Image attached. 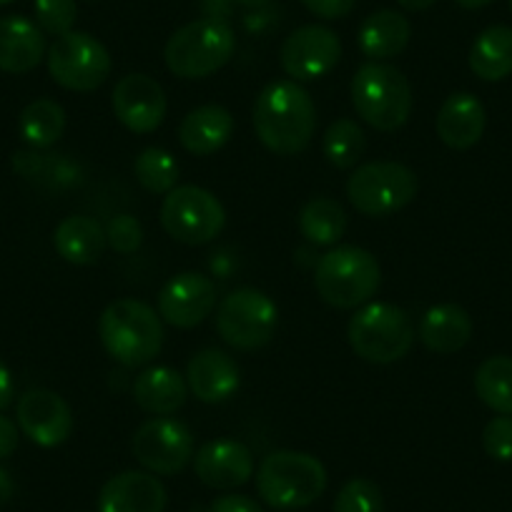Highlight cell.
<instances>
[{
  "instance_id": "6da1fadb",
  "label": "cell",
  "mask_w": 512,
  "mask_h": 512,
  "mask_svg": "<svg viewBox=\"0 0 512 512\" xmlns=\"http://www.w3.org/2000/svg\"><path fill=\"white\" fill-rule=\"evenodd\" d=\"M254 131L264 149L277 156H297L309 149L317 131V106L297 81H272L254 103Z\"/></svg>"
},
{
  "instance_id": "7a4b0ae2",
  "label": "cell",
  "mask_w": 512,
  "mask_h": 512,
  "mask_svg": "<svg viewBox=\"0 0 512 512\" xmlns=\"http://www.w3.org/2000/svg\"><path fill=\"white\" fill-rule=\"evenodd\" d=\"M98 337L113 362L128 369L146 367L164 347V319L151 304L123 297L103 309Z\"/></svg>"
},
{
  "instance_id": "3957f363",
  "label": "cell",
  "mask_w": 512,
  "mask_h": 512,
  "mask_svg": "<svg viewBox=\"0 0 512 512\" xmlns=\"http://www.w3.org/2000/svg\"><path fill=\"white\" fill-rule=\"evenodd\" d=\"M327 490V470L309 452H269L256 470V492L274 510H302Z\"/></svg>"
},
{
  "instance_id": "277c9868",
  "label": "cell",
  "mask_w": 512,
  "mask_h": 512,
  "mask_svg": "<svg viewBox=\"0 0 512 512\" xmlns=\"http://www.w3.org/2000/svg\"><path fill=\"white\" fill-rule=\"evenodd\" d=\"M352 106L367 126L395 134L412 116V86L400 68L369 61L352 78Z\"/></svg>"
},
{
  "instance_id": "5b68a950",
  "label": "cell",
  "mask_w": 512,
  "mask_h": 512,
  "mask_svg": "<svg viewBox=\"0 0 512 512\" xmlns=\"http://www.w3.org/2000/svg\"><path fill=\"white\" fill-rule=\"evenodd\" d=\"M382 284L377 256L362 246H334L319 256L314 289L334 309H359L372 302Z\"/></svg>"
},
{
  "instance_id": "8992f818",
  "label": "cell",
  "mask_w": 512,
  "mask_h": 512,
  "mask_svg": "<svg viewBox=\"0 0 512 512\" xmlns=\"http://www.w3.org/2000/svg\"><path fill=\"white\" fill-rule=\"evenodd\" d=\"M236 53V33L226 21L199 18L171 33L164 46V63L184 81L214 76Z\"/></svg>"
},
{
  "instance_id": "52a82bcc",
  "label": "cell",
  "mask_w": 512,
  "mask_h": 512,
  "mask_svg": "<svg viewBox=\"0 0 512 512\" xmlns=\"http://www.w3.org/2000/svg\"><path fill=\"white\" fill-rule=\"evenodd\" d=\"M349 347L372 364L400 362L410 354L417 329L410 314L390 302H369L354 312L347 324Z\"/></svg>"
},
{
  "instance_id": "ba28073f",
  "label": "cell",
  "mask_w": 512,
  "mask_h": 512,
  "mask_svg": "<svg viewBox=\"0 0 512 512\" xmlns=\"http://www.w3.org/2000/svg\"><path fill=\"white\" fill-rule=\"evenodd\" d=\"M420 179L400 161H369L357 166L347 181V199L369 219H384L415 201Z\"/></svg>"
},
{
  "instance_id": "9c48e42d",
  "label": "cell",
  "mask_w": 512,
  "mask_h": 512,
  "mask_svg": "<svg viewBox=\"0 0 512 512\" xmlns=\"http://www.w3.org/2000/svg\"><path fill=\"white\" fill-rule=\"evenodd\" d=\"M277 327L279 307L259 289H234L216 307V332L239 352L267 347L277 334Z\"/></svg>"
},
{
  "instance_id": "30bf717a",
  "label": "cell",
  "mask_w": 512,
  "mask_h": 512,
  "mask_svg": "<svg viewBox=\"0 0 512 512\" xmlns=\"http://www.w3.org/2000/svg\"><path fill=\"white\" fill-rule=\"evenodd\" d=\"M48 76L73 93H91L108 81L113 61L108 48L96 36L71 31L56 38L46 53Z\"/></svg>"
},
{
  "instance_id": "8fae6325",
  "label": "cell",
  "mask_w": 512,
  "mask_h": 512,
  "mask_svg": "<svg viewBox=\"0 0 512 512\" xmlns=\"http://www.w3.org/2000/svg\"><path fill=\"white\" fill-rule=\"evenodd\" d=\"M161 226L174 241L201 246L214 241L226 226V209L201 186H176L161 201Z\"/></svg>"
},
{
  "instance_id": "7c38bea8",
  "label": "cell",
  "mask_w": 512,
  "mask_h": 512,
  "mask_svg": "<svg viewBox=\"0 0 512 512\" xmlns=\"http://www.w3.org/2000/svg\"><path fill=\"white\" fill-rule=\"evenodd\" d=\"M136 462L154 475H179L194 460V435L184 422L174 417L146 420L131 440Z\"/></svg>"
},
{
  "instance_id": "4fadbf2b",
  "label": "cell",
  "mask_w": 512,
  "mask_h": 512,
  "mask_svg": "<svg viewBox=\"0 0 512 512\" xmlns=\"http://www.w3.org/2000/svg\"><path fill=\"white\" fill-rule=\"evenodd\" d=\"M339 58H342L339 36L332 28L317 23L292 31L279 48V63L284 73L297 83L319 81L337 68Z\"/></svg>"
},
{
  "instance_id": "5bb4252c",
  "label": "cell",
  "mask_w": 512,
  "mask_h": 512,
  "mask_svg": "<svg viewBox=\"0 0 512 512\" xmlns=\"http://www.w3.org/2000/svg\"><path fill=\"white\" fill-rule=\"evenodd\" d=\"M113 116L126 126L131 134H154L164 123L169 101L164 86L146 73H128L118 78L111 93Z\"/></svg>"
},
{
  "instance_id": "9a60e30c",
  "label": "cell",
  "mask_w": 512,
  "mask_h": 512,
  "mask_svg": "<svg viewBox=\"0 0 512 512\" xmlns=\"http://www.w3.org/2000/svg\"><path fill=\"white\" fill-rule=\"evenodd\" d=\"M18 427L38 447L63 445L73 435L71 405L51 390H28L16 407Z\"/></svg>"
},
{
  "instance_id": "2e32d148",
  "label": "cell",
  "mask_w": 512,
  "mask_h": 512,
  "mask_svg": "<svg viewBox=\"0 0 512 512\" xmlns=\"http://www.w3.org/2000/svg\"><path fill=\"white\" fill-rule=\"evenodd\" d=\"M216 309V284L199 272L171 277L159 292V314L176 329H194Z\"/></svg>"
},
{
  "instance_id": "e0dca14e",
  "label": "cell",
  "mask_w": 512,
  "mask_h": 512,
  "mask_svg": "<svg viewBox=\"0 0 512 512\" xmlns=\"http://www.w3.org/2000/svg\"><path fill=\"white\" fill-rule=\"evenodd\" d=\"M194 472L211 490H234L254 477V455L244 442L221 437L196 450Z\"/></svg>"
},
{
  "instance_id": "ac0fdd59",
  "label": "cell",
  "mask_w": 512,
  "mask_h": 512,
  "mask_svg": "<svg viewBox=\"0 0 512 512\" xmlns=\"http://www.w3.org/2000/svg\"><path fill=\"white\" fill-rule=\"evenodd\" d=\"M189 392L204 405H221L239 392L241 369L229 352L206 347L189 359L186 367Z\"/></svg>"
},
{
  "instance_id": "d6986e66",
  "label": "cell",
  "mask_w": 512,
  "mask_h": 512,
  "mask_svg": "<svg viewBox=\"0 0 512 512\" xmlns=\"http://www.w3.org/2000/svg\"><path fill=\"white\" fill-rule=\"evenodd\" d=\"M166 502L164 482L144 470L118 472L98 492V512H164Z\"/></svg>"
},
{
  "instance_id": "ffe728a7",
  "label": "cell",
  "mask_w": 512,
  "mask_h": 512,
  "mask_svg": "<svg viewBox=\"0 0 512 512\" xmlns=\"http://www.w3.org/2000/svg\"><path fill=\"white\" fill-rule=\"evenodd\" d=\"M487 126V111L480 98L470 91H457L445 98L437 111V136L452 151H467L482 139Z\"/></svg>"
},
{
  "instance_id": "44dd1931",
  "label": "cell",
  "mask_w": 512,
  "mask_h": 512,
  "mask_svg": "<svg viewBox=\"0 0 512 512\" xmlns=\"http://www.w3.org/2000/svg\"><path fill=\"white\" fill-rule=\"evenodd\" d=\"M46 33L23 16L0 18V71L21 76L46 58Z\"/></svg>"
},
{
  "instance_id": "7402d4cb",
  "label": "cell",
  "mask_w": 512,
  "mask_h": 512,
  "mask_svg": "<svg viewBox=\"0 0 512 512\" xmlns=\"http://www.w3.org/2000/svg\"><path fill=\"white\" fill-rule=\"evenodd\" d=\"M234 116L219 103H206L186 113L179 123V141L191 156H211L234 136Z\"/></svg>"
},
{
  "instance_id": "603a6c76",
  "label": "cell",
  "mask_w": 512,
  "mask_h": 512,
  "mask_svg": "<svg viewBox=\"0 0 512 512\" xmlns=\"http://www.w3.org/2000/svg\"><path fill=\"white\" fill-rule=\"evenodd\" d=\"M410 38V21L400 11L382 8V11H374L372 16L362 21L357 31V46L362 56H367L369 61L384 63L400 56L410 46Z\"/></svg>"
},
{
  "instance_id": "cb8c5ba5",
  "label": "cell",
  "mask_w": 512,
  "mask_h": 512,
  "mask_svg": "<svg viewBox=\"0 0 512 512\" xmlns=\"http://www.w3.org/2000/svg\"><path fill=\"white\" fill-rule=\"evenodd\" d=\"M189 384L184 374L171 367H149L136 377L134 402L154 417H171L184 407Z\"/></svg>"
},
{
  "instance_id": "d4e9b609",
  "label": "cell",
  "mask_w": 512,
  "mask_h": 512,
  "mask_svg": "<svg viewBox=\"0 0 512 512\" xmlns=\"http://www.w3.org/2000/svg\"><path fill=\"white\" fill-rule=\"evenodd\" d=\"M53 246L63 262L91 267L106 251V229L98 219L83 214L66 216L53 231Z\"/></svg>"
},
{
  "instance_id": "484cf974",
  "label": "cell",
  "mask_w": 512,
  "mask_h": 512,
  "mask_svg": "<svg viewBox=\"0 0 512 512\" xmlns=\"http://www.w3.org/2000/svg\"><path fill=\"white\" fill-rule=\"evenodd\" d=\"M420 342L435 354H455L472 339V317L460 304H437L420 319Z\"/></svg>"
},
{
  "instance_id": "4316f807",
  "label": "cell",
  "mask_w": 512,
  "mask_h": 512,
  "mask_svg": "<svg viewBox=\"0 0 512 512\" xmlns=\"http://www.w3.org/2000/svg\"><path fill=\"white\" fill-rule=\"evenodd\" d=\"M470 71L480 81L497 83L512 73V28L490 26L475 38L470 48Z\"/></svg>"
},
{
  "instance_id": "83f0119b",
  "label": "cell",
  "mask_w": 512,
  "mask_h": 512,
  "mask_svg": "<svg viewBox=\"0 0 512 512\" xmlns=\"http://www.w3.org/2000/svg\"><path fill=\"white\" fill-rule=\"evenodd\" d=\"M299 234L314 246H334L347 231V211L337 199L314 196L297 216Z\"/></svg>"
},
{
  "instance_id": "f1b7e54d",
  "label": "cell",
  "mask_w": 512,
  "mask_h": 512,
  "mask_svg": "<svg viewBox=\"0 0 512 512\" xmlns=\"http://www.w3.org/2000/svg\"><path fill=\"white\" fill-rule=\"evenodd\" d=\"M18 131H21V139L31 149H51V146H56L61 141L63 131H66V111H63V106L58 101L38 98V101L28 103L21 111Z\"/></svg>"
},
{
  "instance_id": "f546056e",
  "label": "cell",
  "mask_w": 512,
  "mask_h": 512,
  "mask_svg": "<svg viewBox=\"0 0 512 512\" xmlns=\"http://www.w3.org/2000/svg\"><path fill=\"white\" fill-rule=\"evenodd\" d=\"M13 169L23 179L33 181L48 189H68V186L81 181V166L68 161L61 154H41V151H18L13 156Z\"/></svg>"
},
{
  "instance_id": "4dcf8cb0",
  "label": "cell",
  "mask_w": 512,
  "mask_h": 512,
  "mask_svg": "<svg viewBox=\"0 0 512 512\" xmlns=\"http://www.w3.org/2000/svg\"><path fill=\"white\" fill-rule=\"evenodd\" d=\"M475 392L492 412L512 417V357H487L475 372Z\"/></svg>"
},
{
  "instance_id": "1f68e13d",
  "label": "cell",
  "mask_w": 512,
  "mask_h": 512,
  "mask_svg": "<svg viewBox=\"0 0 512 512\" xmlns=\"http://www.w3.org/2000/svg\"><path fill=\"white\" fill-rule=\"evenodd\" d=\"M367 149V136L354 118H337L322 136V154L334 169H357Z\"/></svg>"
},
{
  "instance_id": "d6a6232c",
  "label": "cell",
  "mask_w": 512,
  "mask_h": 512,
  "mask_svg": "<svg viewBox=\"0 0 512 512\" xmlns=\"http://www.w3.org/2000/svg\"><path fill=\"white\" fill-rule=\"evenodd\" d=\"M136 181L151 194H169L179 184V164L174 154L159 146H149L134 161Z\"/></svg>"
},
{
  "instance_id": "836d02e7",
  "label": "cell",
  "mask_w": 512,
  "mask_h": 512,
  "mask_svg": "<svg viewBox=\"0 0 512 512\" xmlns=\"http://www.w3.org/2000/svg\"><path fill=\"white\" fill-rule=\"evenodd\" d=\"M334 512H384L382 490L369 477H354L337 492Z\"/></svg>"
},
{
  "instance_id": "e575fe53",
  "label": "cell",
  "mask_w": 512,
  "mask_h": 512,
  "mask_svg": "<svg viewBox=\"0 0 512 512\" xmlns=\"http://www.w3.org/2000/svg\"><path fill=\"white\" fill-rule=\"evenodd\" d=\"M36 11V23L46 36L61 38L73 31L78 18L76 0H36L33 3Z\"/></svg>"
},
{
  "instance_id": "d590c367",
  "label": "cell",
  "mask_w": 512,
  "mask_h": 512,
  "mask_svg": "<svg viewBox=\"0 0 512 512\" xmlns=\"http://www.w3.org/2000/svg\"><path fill=\"white\" fill-rule=\"evenodd\" d=\"M103 229H106V244L111 246L116 254H136V251L141 249V244H144V226H141V221L131 214L111 216Z\"/></svg>"
},
{
  "instance_id": "8d00e7d4",
  "label": "cell",
  "mask_w": 512,
  "mask_h": 512,
  "mask_svg": "<svg viewBox=\"0 0 512 512\" xmlns=\"http://www.w3.org/2000/svg\"><path fill=\"white\" fill-rule=\"evenodd\" d=\"M482 447L497 462H512V417L497 415L482 430Z\"/></svg>"
},
{
  "instance_id": "74e56055",
  "label": "cell",
  "mask_w": 512,
  "mask_h": 512,
  "mask_svg": "<svg viewBox=\"0 0 512 512\" xmlns=\"http://www.w3.org/2000/svg\"><path fill=\"white\" fill-rule=\"evenodd\" d=\"M302 6L322 21H337L352 13L357 0H302Z\"/></svg>"
},
{
  "instance_id": "f35d334b",
  "label": "cell",
  "mask_w": 512,
  "mask_h": 512,
  "mask_svg": "<svg viewBox=\"0 0 512 512\" xmlns=\"http://www.w3.org/2000/svg\"><path fill=\"white\" fill-rule=\"evenodd\" d=\"M209 512H264L262 505L246 495H221L209 505Z\"/></svg>"
},
{
  "instance_id": "ab89813d",
  "label": "cell",
  "mask_w": 512,
  "mask_h": 512,
  "mask_svg": "<svg viewBox=\"0 0 512 512\" xmlns=\"http://www.w3.org/2000/svg\"><path fill=\"white\" fill-rule=\"evenodd\" d=\"M18 440H21V427L0 412V460H6L18 450Z\"/></svg>"
},
{
  "instance_id": "60d3db41",
  "label": "cell",
  "mask_w": 512,
  "mask_h": 512,
  "mask_svg": "<svg viewBox=\"0 0 512 512\" xmlns=\"http://www.w3.org/2000/svg\"><path fill=\"white\" fill-rule=\"evenodd\" d=\"M234 8H236L234 0H201V11H204V18H214V21L229 23Z\"/></svg>"
},
{
  "instance_id": "b9f144b4",
  "label": "cell",
  "mask_w": 512,
  "mask_h": 512,
  "mask_svg": "<svg viewBox=\"0 0 512 512\" xmlns=\"http://www.w3.org/2000/svg\"><path fill=\"white\" fill-rule=\"evenodd\" d=\"M13 395H16V384H13L11 369L6 367V362L0 359V412L6 410L13 402Z\"/></svg>"
},
{
  "instance_id": "7bdbcfd3",
  "label": "cell",
  "mask_w": 512,
  "mask_h": 512,
  "mask_svg": "<svg viewBox=\"0 0 512 512\" xmlns=\"http://www.w3.org/2000/svg\"><path fill=\"white\" fill-rule=\"evenodd\" d=\"M13 495H16V482H13L11 472L0 467V507L11 502Z\"/></svg>"
},
{
  "instance_id": "ee69618b",
  "label": "cell",
  "mask_w": 512,
  "mask_h": 512,
  "mask_svg": "<svg viewBox=\"0 0 512 512\" xmlns=\"http://www.w3.org/2000/svg\"><path fill=\"white\" fill-rule=\"evenodd\" d=\"M405 11L410 13H422V11H430L432 6H435L437 0H397Z\"/></svg>"
},
{
  "instance_id": "f6af8a7d",
  "label": "cell",
  "mask_w": 512,
  "mask_h": 512,
  "mask_svg": "<svg viewBox=\"0 0 512 512\" xmlns=\"http://www.w3.org/2000/svg\"><path fill=\"white\" fill-rule=\"evenodd\" d=\"M236 6L244 8V11H262V8L272 6V0H234Z\"/></svg>"
},
{
  "instance_id": "bcb514c9",
  "label": "cell",
  "mask_w": 512,
  "mask_h": 512,
  "mask_svg": "<svg viewBox=\"0 0 512 512\" xmlns=\"http://www.w3.org/2000/svg\"><path fill=\"white\" fill-rule=\"evenodd\" d=\"M457 6L465 8V11H480V8L490 6L492 0H455Z\"/></svg>"
},
{
  "instance_id": "7dc6e473",
  "label": "cell",
  "mask_w": 512,
  "mask_h": 512,
  "mask_svg": "<svg viewBox=\"0 0 512 512\" xmlns=\"http://www.w3.org/2000/svg\"><path fill=\"white\" fill-rule=\"evenodd\" d=\"M11 3H16V0H0V8H3V6H11Z\"/></svg>"
},
{
  "instance_id": "c3c4849f",
  "label": "cell",
  "mask_w": 512,
  "mask_h": 512,
  "mask_svg": "<svg viewBox=\"0 0 512 512\" xmlns=\"http://www.w3.org/2000/svg\"><path fill=\"white\" fill-rule=\"evenodd\" d=\"M507 6H510V11H512V0H507Z\"/></svg>"
}]
</instances>
